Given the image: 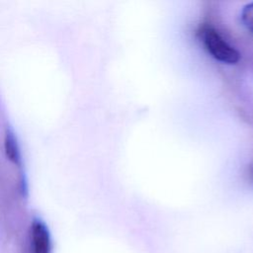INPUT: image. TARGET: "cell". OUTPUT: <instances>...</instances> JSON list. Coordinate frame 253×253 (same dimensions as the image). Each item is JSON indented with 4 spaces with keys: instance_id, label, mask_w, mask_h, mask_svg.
Returning a JSON list of instances; mask_svg holds the SVG:
<instances>
[{
    "instance_id": "obj_1",
    "label": "cell",
    "mask_w": 253,
    "mask_h": 253,
    "mask_svg": "<svg viewBox=\"0 0 253 253\" xmlns=\"http://www.w3.org/2000/svg\"><path fill=\"white\" fill-rule=\"evenodd\" d=\"M201 40L205 48L214 59L227 64L239 61V51L229 44L214 28L204 27L201 32Z\"/></svg>"
},
{
    "instance_id": "obj_2",
    "label": "cell",
    "mask_w": 253,
    "mask_h": 253,
    "mask_svg": "<svg viewBox=\"0 0 253 253\" xmlns=\"http://www.w3.org/2000/svg\"><path fill=\"white\" fill-rule=\"evenodd\" d=\"M32 253H51V237L46 224L41 218H34L30 228Z\"/></svg>"
},
{
    "instance_id": "obj_3",
    "label": "cell",
    "mask_w": 253,
    "mask_h": 253,
    "mask_svg": "<svg viewBox=\"0 0 253 253\" xmlns=\"http://www.w3.org/2000/svg\"><path fill=\"white\" fill-rule=\"evenodd\" d=\"M4 150L7 158L17 166H21L22 158L20 147L15 133L11 129H7L4 136Z\"/></svg>"
},
{
    "instance_id": "obj_4",
    "label": "cell",
    "mask_w": 253,
    "mask_h": 253,
    "mask_svg": "<svg viewBox=\"0 0 253 253\" xmlns=\"http://www.w3.org/2000/svg\"><path fill=\"white\" fill-rule=\"evenodd\" d=\"M241 22L248 31L253 33V2L243 7L241 11Z\"/></svg>"
}]
</instances>
